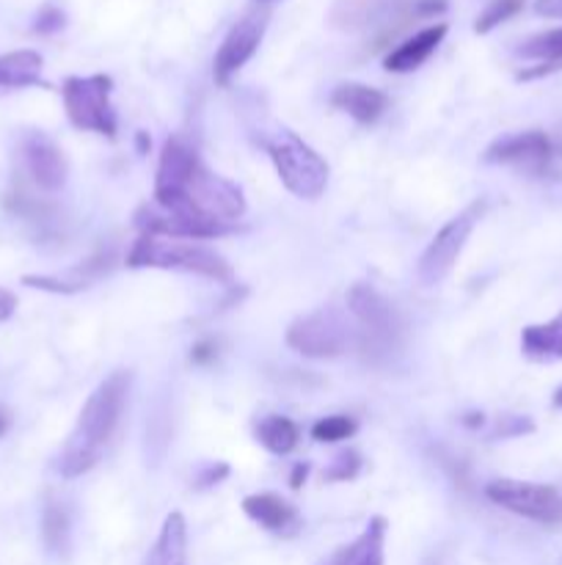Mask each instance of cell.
Instances as JSON below:
<instances>
[{"mask_svg": "<svg viewBox=\"0 0 562 565\" xmlns=\"http://www.w3.org/2000/svg\"><path fill=\"white\" fill-rule=\"evenodd\" d=\"M42 55L36 50H14L0 55V88L42 86Z\"/></svg>", "mask_w": 562, "mask_h": 565, "instance_id": "d6986e66", "label": "cell"}, {"mask_svg": "<svg viewBox=\"0 0 562 565\" xmlns=\"http://www.w3.org/2000/svg\"><path fill=\"white\" fill-rule=\"evenodd\" d=\"M347 309H350V315L361 326L358 329V345L389 351L391 340H395L397 329H400L391 303L375 287L356 285L347 292Z\"/></svg>", "mask_w": 562, "mask_h": 565, "instance_id": "8fae6325", "label": "cell"}, {"mask_svg": "<svg viewBox=\"0 0 562 565\" xmlns=\"http://www.w3.org/2000/svg\"><path fill=\"white\" fill-rule=\"evenodd\" d=\"M257 439L264 450L275 452V456H287L298 447V439H301V430L292 419L279 417V414H270L262 423L257 425Z\"/></svg>", "mask_w": 562, "mask_h": 565, "instance_id": "44dd1931", "label": "cell"}, {"mask_svg": "<svg viewBox=\"0 0 562 565\" xmlns=\"http://www.w3.org/2000/svg\"><path fill=\"white\" fill-rule=\"evenodd\" d=\"M22 158H25V169L31 174L33 185L47 193L64 188L69 166H66L64 152H61V147L53 138L44 136V132H28L22 138Z\"/></svg>", "mask_w": 562, "mask_h": 565, "instance_id": "7c38bea8", "label": "cell"}, {"mask_svg": "<svg viewBox=\"0 0 562 565\" xmlns=\"http://www.w3.org/2000/svg\"><path fill=\"white\" fill-rule=\"evenodd\" d=\"M483 213L485 202L479 199V202H472L468 207H463L455 218H450L439 232H435V237L430 241V246L424 248L417 268L419 281H422L424 287L441 285V281L450 276V270L455 268L457 257H461L463 246H466V241L472 237L474 226L479 224Z\"/></svg>", "mask_w": 562, "mask_h": 565, "instance_id": "52a82bcc", "label": "cell"}, {"mask_svg": "<svg viewBox=\"0 0 562 565\" xmlns=\"http://www.w3.org/2000/svg\"><path fill=\"white\" fill-rule=\"evenodd\" d=\"M42 535L50 552H66L69 546V513L58 502H47L42 513Z\"/></svg>", "mask_w": 562, "mask_h": 565, "instance_id": "7402d4cb", "label": "cell"}, {"mask_svg": "<svg viewBox=\"0 0 562 565\" xmlns=\"http://www.w3.org/2000/svg\"><path fill=\"white\" fill-rule=\"evenodd\" d=\"M213 356H215V348L209 345V342H198V345L193 348V353H191L193 362H198V364L209 362V359H213Z\"/></svg>", "mask_w": 562, "mask_h": 565, "instance_id": "4dcf8cb0", "label": "cell"}, {"mask_svg": "<svg viewBox=\"0 0 562 565\" xmlns=\"http://www.w3.org/2000/svg\"><path fill=\"white\" fill-rule=\"evenodd\" d=\"M127 265L130 268L182 270V274L207 276V279L224 281V285L235 281V268L215 248L204 246L198 241H187V237L147 235V232H141L138 241L130 246V252H127Z\"/></svg>", "mask_w": 562, "mask_h": 565, "instance_id": "3957f363", "label": "cell"}, {"mask_svg": "<svg viewBox=\"0 0 562 565\" xmlns=\"http://www.w3.org/2000/svg\"><path fill=\"white\" fill-rule=\"evenodd\" d=\"M127 392H130V373L116 370L88 395L75 430L58 456V472L64 478H80L99 461L125 412Z\"/></svg>", "mask_w": 562, "mask_h": 565, "instance_id": "7a4b0ae2", "label": "cell"}, {"mask_svg": "<svg viewBox=\"0 0 562 565\" xmlns=\"http://www.w3.org/2000/svg\"><path fill=\"white\" fill-rule=\"evenodd\" d=\"M14 312H17V296L11 290H3V287H0V323H6Z\"/></svg>", "mask_w": 562, "mask_h": 565, "instance_id": "f546056e", "label": "cell"}, {"mask_svg": "<svg viewBox=\"0 0 562 565\" xmlns=\"http://www.w3.org/2000/svg\"><path fill=\"white\" fill-rule=\"evenodd\" d=\"M358 472H361V456L356 450H345L325 469V480H353Z\"/></svg>", "mask_w": 562, "mask_h": 565, "instance_id": "d4e9b609", "label": "cell"}, {"mask_svg": "<svg viewBox=\"0 0 562 565\" xmlns=\"http://www.w3.org/2000/svg\"><path fill=\"white\" fill-rule=\"evenodd\" d=\"M551 403H554L556 408H562V386H560V390L554 392V397H551Z\"/></svg>", "mask_w": 562, "mask_h": 565, "instance_id": "e575fe53", "label": "cell"}, {"mask_svg": "<svg viewBox=\"0 0 562 565\" xmlns=\"http://www.w3.org/2000/svg\"><path fill=\"white\" fill-rule=\"evenodd\" d=\"M268 20H270L268 9H253L229 28V33L224 36V42H220L218 53H215V61H213L215 83L226 86V83H229L231 77H235L237 72L253 58L257 47L262 44Z\"/></svg>", "mask_w": 562, "mask_h": 565, "instance_id": "9c48e42d", "label": "cell"}, {"mask_svg": "<svg viewBox=\"0 0 562 565\" xmlns=\"http://www.w3.org/2000/svg\"><path fill=\"white\" fill-rule=\"evenodd\" d=\"M64 28V11L61 9H53V6H44L42 11H39L36 22H33V31L36 33H55Z\"/></svg>", "mask_w": 562, "mask_h": 565, "instance_id": "4316f807", "label": "cell"}, {"mask_svg": "<svg viewBox=\"0 0 562 565\" xmlns=\"http://www.w3.org/2000/svg\"><path fill=\"white\" fill-rule=\"evenodd\" d=\"M356 434V419L345 417V414H334V417H323L320 423H314L312 439L320 445H336V441H345Z\"/></svg>", "mask_w": 562, "mask_h": 565, "instance_id": "603a6c76", "label": "cell"}, {"mask_svg": "<svg viewBox=\"0 0 562 565\" xmlns=\"http://www.w3.org/2000/svg\"><path fill=\"white\" fill-rule=\"evenodd\" d=\"M446 36V25L439 22V25H428L422 31H417L413 36H408L400 47L391 50L389 55L383 58V70L386 72H397V75H406V72L419 70L430 55L439 50V44L444 42Z\"/></svg>", "mask_w": 562, "mask_h": 565, "instance_id": "5bb4252c", "label": "cell"}, {"mask_svg": "<svg viewBox=\"0 0 562 565\" xmlns=\"http://www.w3.org/2000/svg\"><path fill=\"white\" fill-rule=\"evenodd\" d=\"M147 565H187V524L182 513H169Z\"/></svg>", "mask_w": 562, "mask_h": 565, "instance_id": "e0dca14e", "label": "cell"}, {"mask_svg": "<svg viewBox=\"0 0 562 565\" xmlns=\"http://www.w3.org/2000/svg\"><path fill=\"white\" fill-rule=\"evenodd\" d=\"M257 3H273V0H257Z\"/></svg>", "mask_w": 562, "mask_h": 565, "instance_id": "8d00e7d4", "label": "cell"}, {"mask_svg": "<svg viewBox=\"0 0 562 565\" xmlns=\"http://www.w3.org/2000/svg\"><path fill=\"white\" fill-rule=\"evenodd\" d=\"M521 351L534 362H556L562 359V312L549 323L527 326L521 331Z\"/></svg>", "mask_w": 562, "mask_h": 565, "instance_id": "ac0fdd59", "label": "cell"}, {"mask_svg": "<svg viewBox=\"0 0 562 565\" xmlns=\"http://www.w3.org/2000/svg\"><path fill=\"white\" fill-rule=\"evenodd\" d=\"M281 185L298 199H317L328 185V163L287 127H273L262 136Z\"/></svg>", "mask_w": 562, "mask_h": 565, "instance_id": "277c9868", "label": "cell"}, {"mask_svg": "<svg viewBox=\"0 0 562 565\" xmlns=\"http://www.w3.org/2000/svg\"><path fill=\"white\" fill-rule=\"evenodd\" d=\"M154 204L198 224L229 226L246 215V196L235 182L213 174L196 149L182 138H169L154 174Z\"/></svg>", "mask_w": 562, "mask_h": 565, "instance_id": "6da1fadb", "label": "cell"}, {"mask_svg": "<svg viewBox=\"0 0 562 565\" xmlns=\"http://www.w3.org/2000/svg\"><path fill=\"white\" fill-rule=\"evenodd\" d=\"M521 9H523V0H490V3L479 11L477 22H474V31L490 33L494 28H499L501 22L516 17Z\"/></svg>", "mask_w": 562, "mask_h": 565, "instance_id": "cb8c5ba5", "label": "cell"}, {"mask_svg": "<svg viewBox=\"0 0 562 565\" xmlns=\"http://www.w3.org/2000/svg\"><path fill=\"white\" fill-rule=\"evenodd\" d=\"M494 505L516 513V516L532 519L540 524H562V494L551 486L527 483V480H494L485 489Z\"/></svg>", "mask_w": 562, "mask_h": 565, "instance_id": "ba28073f", "label": "cell"}, {"mask_svg": "<svg viewBox=\"0 0 562 565\" xmlns=\"http://www.w3.org/2000/svg\"><path fill=\"white\" fill-rule=\"evenodd\" d=\"M6 430H9V417H6V414L0 412V436H3Z\"/></svg>", "mask_w": 562, "mask_h": 565, "instance_id": "836d02e7", "label": "cell"}, {"mask_svg": "<svg viewBox=\"0 0 562 565\" xmlns=\"http://www.w3.org/2000/svg\"><path fill=\"white\" fill-rule=\"evenodd\" d=\"M331 105L339 108L342 114L353 116L358 125H372L389 108V97L378 88L364 86V83H342L331 94Z\"/></svg>", "mask_w": 562, "mask_h": 565, "instance_id": "9a60e30c", "label": "cell"}, {"mask_svg": "<svg viewBox=\"0 0 562 565\" xmlns=\"http://www.w3.org/2000/svg\"><path fill=\"white\" fill-rule=\"evenodd\" d=\"M485 163L512 166V169L529 171V174H545L556 160L554 141L543 130H521L501 136L485 149Z\"/></svg>", "mask_w": 562, "mask_h": 565, "instance_id": "30bf717a", "label": "cell"}, {"mask_svg": "<svg viewBox=\"0 0 562 565\" xmlns=\"http://www.w3.org/2000/svg\"><path fill=\"white\" fill-rule=\"evenodd\" d=\"M114 81L110 75H72L61 86L66 116L77 130L99 132L105 138H116V110L110 103Z\"/></svg>", "mask_w": 562, "mask_h": 565, "instance_id": "5b68a950", "label": "cell"}, {"mask_svg": "<svg viewBox=\"0 0 562 565\" xmlns=\"http://www.w3.org/2000/svg\"><path fill=\"white\" fill-rule=\"evenodd\" d=\"M518 55L540 61V66H534V70H527L518 75L521 81H532V77H543V75H549V72L562 70V28L538 33V36H529L527 42L518 47Z\"/></svg>", "mask_w": 562, "mask_h": 565, "instance_id": "2e32d148", "label": "cell"}, {"mask_svg": "<svg viewBox=\"0 0 562 565\" xmlns=\"http://www.w3.org/2000/svg\"><path fill=\"white\" fill-rule=\"evenodd\" d=\"M534 14L562 20V0H534Z\"/></svg>", "mask_w": 562, "mask_h": 565, "instance_id": "f1b7e54d", "label": "cell"}, {"mask_svg": "<svg viewBox=\"0 0 562 565\" xmlns=\"http://www.w3.org/2000/svg\"><path fill=\"white\" fill-rule=\"evenodd\" d=\"M287 345L309 359H336L358 345V329L336 309H317L287 329Z\"/></svg>", "mask_w": 562, "mask_h": 565, "instance_id": "8992f818", "label": "cell"}, {"mask_svg": "<svg viewBox=\"0 0 562 565\" xmlns=\"http://www.w3.org/2000/svg\"><path fill=\"white\" fill-rule=\"evenodd\" d=\"M242 511L251 522H257L259 527H264L268 533L281 535V539H292V535L301 533L303 522L298 508H292L290 502L281 500L279 494H251L242 500Z\"/></svg>", "mask_w": 562, "mask_h": 565, "instance_id": "4fadbf2b", "label": "cell"}, {"mask_svg": "<svg viewBox=\"0 0 562 565\" xmlns=\"http://www.w3.org/2000/svg\"><path fill=\"white\" fill-rule=\"evenodd\" d=\"M226 475H229V467H226V463H209V467L196 478V486L198 489H209V486H218Z\"/></svg>", "mask_w": 562, "mask_h": 565, "instance_id": "83f0119b", "label": "cell"}, {"mask_svg": "<svg viewBox=\"0 0 562 565\" xmlns=\"http://www.w3.org/2000/svg\"><path fill=\"white\" fill-rule=\"evenodd\" d=\"M138 143H141V149H143V152H147V136H143V132H138Z\"/></svg>", "mask_w": 562, "mask_h": 565, "instance_id": "d590c367", "label": "cell"}, {"mask_svg": "<svg viewBox=\"0 0 562 565\" xmlns=\"http://www.w3.org/2000/svg\"><path fill=\"white\" fill-rule=\"evenodd\" d=\"M534 423L527 417H501L499 425H496L494 436L496 439H512V436H523V434H532Z\"/></svg>", "mask_w": 562, "mask_h": 565, "instance_id": "484cf974", "label": "cell"}, {"mask_svg": "<svg viewBox=\"0 0 562 565\" xmlns=\"http://www.w3.org/2000/svg\"><path fill=\"white\" fill-rule=\"evenodd\" d=\"M383 544H386V519L372 516L358 535L356 544L347 550L342 565H383Z\"/></svg>", "mask_w": 562, "mask_h": 565, "instance_id": "ffe728a7", "label": "cell"}, {"mask_svg": "<svg viewBox=\"0 0 562 565\" xmlns=\"http://www.w3.org/2000/svg\"><path fill=\"white\" fill-rule=\"evenodd\" d=\"M306 475H309L306 463H298V467L292 469V475H290V486H292V489H295V491L301 489V486L306 483Z\"/></svg>", "mask_w": 562, "mask_h": 565, "instance_id": "1f68e13d", "label": "cell"}, {"mask_svg": "<svg viewBox=\"0 0 562 565\" xmlns=\"http://www.w3.org/2000/svg\"><path fill=\"white\" fill-rule=\"evenodd\" d=\"M463 425H468V428H479V425H483V414H468V419H463Z\"/></svg>", "mask_w": 562, "mask_h": 565, "instance_id": "d6a6232c", "label": "cell"}]
</instances>
